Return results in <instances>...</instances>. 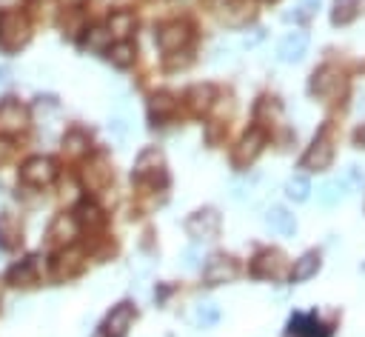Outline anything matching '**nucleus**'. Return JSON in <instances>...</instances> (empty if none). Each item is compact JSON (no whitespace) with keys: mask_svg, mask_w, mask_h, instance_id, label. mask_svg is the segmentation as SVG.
<instances>
[{"mask_svg":"<svg viewBox=\"0 0 365 337\" xmlns=\"http://www.w3.org/2000/svg\"><path fill=\"white\" fill-rule=\"evenodd\" d=\"M331 160H334V140H331V126L325 123L314 134V140L305 149V154L299 157V168H305V171H325L331 166Z\"/></svg>","mask_w":365,"mask_h":337,"instance_id":"f257e3e1","label":"nucleus"},{"mask_svg":"<svg viewBox=\"0 0 365 337\" xmlns=\"http://www.w3.org/2000/svg\"><path fill=\"white\" fill-rule=\"evenodd\" d=\"M131 177L137 183H148V186H165L168 183V174H165V160H163V151L160 149H143L134 160V171Z\"/></svg>","mask_w":365,"mask_h":337,"instance_id":"f03ea898","label":"nucleus"},{"mask_svg":"<svg viewBox=\"0 0 365 337\" xmlns=\"http://www.w3.org/2000/svg\"><path fill=\"white\" fill-rule=\"evenodd\" d=\"M29 34H31V29H29L26 14H20L14 9L0 14V46L6 51H17L29 40Z\"/></svg>","mask_w":365,"mask_h":337,"instance_id":"7ed1b4c3","label":"nucleus"},{"mask_svg":"<svg viewBox=\"0 0 365 337\" xmlns=\"http://www.w3.org/2000/svg\"><path fill=\"white\" fill-rule=\"evenodd\" d=\"M265 140H268L265 129H262V126H251V129L240 137V143L234 146V151H231V163H234L237 168H245V166L254 163V157L262 151Z\"/></svg>","mask_w":365,"mask_h":337,"instance_id":"20e7f679","label":"nucleus"},{"mask_svg":"<svg viewBox=\"0 0 365 337\" xmlns=\"http://www.w3.org/2000/svg\"><path fill=\"white\" fill-rule=\"evenodd\" d=\"M220 226H222V217L217 208L205 206V208H197L188 220H185V231L188 237L194 240H214L220 234Z\"/></svg>","mask_w":365,"mask_h":337,"instance_id":"39448f33","label":"nucleus"},{"mask_svg":"<svg viewBox=\"0 0 365 337\" xmlns=\"http://www.w3.org/2000/svg\"><path fill=\"white\" fill-rule=\"evenodd\" d=\"M339 89H342V71H339L336 66L325 63V66L314 69V74H311V80H308V94H311V97L328 100V97H334Z\"/></svg>","mask_w":365,"mask_h":337,"instance_id":"423d86ee","label":"nucleus"},{"mask_svg":"<svg viewBox=\"0 0 365 337\" xmlns=\"http://www.w3.org/2000/svg\"><path fill=\"white\" fill-rule=\"evenodd\" d=\"M191 37H194V31H191V26L182 23V20H171V23H165V26L157 29V46H160L165 54L182 51V49L191 43Z\"/></svg>","mask_w":365,"mask_h":337,"instance_id":"0eeeda50","label":"nucleus"},{"mask_svg":"<svg viewBox=\"0 0 365 337\" xmlns=\"http://www.w3.org/2000/svg\"><path fill=\"white\" fill-rule=\"evenodd\" d=\"M251 274L259 280H279L285 274V254L277 248H262L251 260Z\"/></svg>","mask_w":365,"mask_h":337,"instance_id":"6e6552de","label":"nucleus"},{"mask_svg":"<svg viewBox=\"0 0 365 337\" xmlns=\"http://www.w3.org/2000/svg\"><path fill=\"white\" fill-rule=\"evenodd\" d=\"M285 337H331V328L317 317V311H297L288 317V328Z\"/></svg>","mask_w":365,"mask_h":337,"instance_id":"1a4fd4ad","label":"nucleus"},{"mask_svg":"<svg viewBox=\"0 0 365 337\" xmlns=\"http://www.w3.org/2000/svg\"><path fill=\"white\" fill-rule=\"evenodd\" d=\"M237 274H240V266H237V260L228 257V254H211L208 263H205V268H202V280H205L208 286L231 283Z\"/></svg>","mask_w":365,"mask_h":337,"instance_id":"9d476101","label":"nucleus"},{"mask_svg":"<svg viewBox=\"0 0 365 337\" xmlns=\"http://www.w3.org/2000/svg\"><path fill=\"white\" fill-rule=\"evenodd\" d=\"M54 174H57L54 160L51 157H43V154L40 157H31V160H26L20 166V180L29 183V186H48L54 180Z\"/></svg>","mask_w":365,"mask_h":337,"instance_id":"9b49d317","label":"nucleus"},{"mask_svg":"<svg viewBox=\"0 0 365 337\" xmlns=\"http://www.w3.org/2000/svg\"><path fill=\"white\" fill-rule=\"evenodd\" d=\"M134 317H137V311H134L131 303H117L108 311V317L103 320V337H125V331L131 328Z\"/></svg>","mask_w":365,"mask_h":337,"instance_id":"f8f14e48","label":"nucleus"},{"mask_svg":"<svg viewBox=\"0 0 365 337\" xmlns=\"http://www.w3.org/2000/svg\"><path fill=\"white\" fill-rule=\"evenodd\" d=\"M29 123V109L20 106L17 100H3L0 103V134H17Z\"/></svg>","mask_w":365,"mask_h":337,"instance_id":"ddd939ff","label":"nucleus"},{"mask_svg":"<svg viewBox=\"0 0 365 337\" xmlns=\"http://www.w3.org/2000/svg\"><path fill=\"white\" fill-rule=\"evenodd\" d=\"M308 46H311L308 31H291V34H285V37L279 40L277 57H279L282 63H299V60L308 54Z\"/></svg>","mask_w":365,"mask_h":337,"instance_id":"4468645a","label":"nucleus"},{"mask_svg":"<svg viewBox=\"0 0 365 337\" xmlns=\"http://www.w3.org/2000/svg\"><path fill=\"white\" fill-rule=\"evenodd\" d=\"M77 231H80V226H77L74 214H57V217L51 220V226H48L46 237H48V243H57V246H71V240L77 237Z\"/></svg>","mask_w":365,"mask_h":337,"instance_id":"2eb2a0df","label":"nucleus"},{"mask_svg":"<svg viewBox=\"0 0 365 337\" xmlns=\"http://www.w3.org/2000/svg\"><path fill=\"white\" fill-rule=\"evenodd\" d=\"M319 268H322V254L311 248V251H305V254H299V257L294 260V266H291V271H288V280H291V283H305V280L317 277Z\"/></svg>","mask_w":365,"mask_h":337,"instance_id":"dca6fc26","label":"nucleus"},{"mask_svg":"<svg viewBox=\"0 0 365 337\" xmlns=\"http://www.w3.org/2000/svg\"><path fill=\"white\" fill-rule=\"evenodd\" d=\"M80 268H83V251L74 248V246L63 248V251L54 257V266H51V271H54L57 280H68V277H74Z\"/></svg>","mask_w":365,"mask_h":337,"instance_id":"f3484780","label":"nucleus"},{"mask_svg":"<svg viewBox=\"0 0 365 337\" xmlns=\"http://www.w3.org/2000/svg\"><path fill=\"white\" fill-rule=\"evenodd\" d=\"M265 226H268L271 231L282 234V237H294V234H297V217H294L288 208H282V206H271V208L265 211Z\"/></svg>","mask_w":365,"mask_h":337,"instance_id":"a211bd4d","label":"nucleus"},{"mask_svg":"<svg viewBox=\"0 0 365 337\" xmlns=\"http://www.w3.org/2000/svg\"><path fill=\"white\" fill-rule=\"evenodd\" d=\"M74 220H77L80 228H100V226L106 223V214H103V208H100L97 203L83 200V203L74 208Z\"/></svg>","mask_w":365,"mask_h":337,"instance_id":"6ab92c4d","label":"nucleus"},{"mask_svg":"<svg viewBox=\"0 0 365 337\" xmlns=\"http://www.w3.org/2000/svg\"><path fill=\"white\" fill-rule=\"evenodd\" d=\"M185 100H188V106H191L194 111H208V109L214 106V100H217V89L208 86V83H197V86L188 89Z\"/></svg>","mask_w":365,"mask_h":337,"instance_id":"aec40b11","label":"nucleus"},{"mask_svg":"<svg viewBox=\"0 0 365 337\" xmlns=\"http://www.w3.org/2000/svg\"><path fill=\"white\" fill-rule=\"evenodd\" d=\"M108 34L111 37H120V40H128V34L134 31V14L128 9H117L108 14Z\"/></svg>","mask_w":365,"mask_h":337,"instance_id":"412c9836","label":"nucleus"},{"mask_svg":"<svg viewBox=\"0 0 365 337\" xmlns=\"http://www.w3.org/2000/svg\"><path fill=\"white\" fill-rule=\"evenodd\" d=\"M83 177H86V186H88V188H103V186L108 183V177H111V171H108V166H106V157H103V154L91 157Z\"/></svg>","mask_w":365,"mask_h":337,"instance_id":"4be33fe9","label":"nucleus"},{"mask_svg":"<svg viewBox=\"0 0 365 337\" xmlns=\"http://www.w3.org/2000/svg\"><path fill=\"white\" fill-rule=\"evenodd\" d=\"M345 194H348V180H328V183L317 191V200H319V206L331 208V206L342 203Z\"/></svg>","mask_w":365,"mask_h":337,"instance_id":"5701e85b","label":"nucleus"},{"mask_svg":"<svg viewBox=\"0 0 365 337\" xmlns=\"http://www.w3.org/2000/svg\"><path fill=\"white\" fill-rule=\"evenodd\" d=\"M174 111H177V100H174L171 94H165V91H160V94H154V97L148 100V114H151V120H168Z\"/></svg>","mask_w":365,"mask_h":337,"instance_id":"b1692460","label":"nucleus"},{"mask_svg":"<svg viewBox=\"0 0 365 337\" xmlns=\"http://www.w3.org/2000/svg\"><path fill=\"white\" fill-rule=\"evenodd\" d=\"M134 57H137V49H134L131 40H120V43L108 46V60H111L117 69H128V66L134 63Z\"/></svg>","mask_w":365,"mask_h":337,"instance_id":"393cba45","label":"nucleus"},{"mask_svg":"<svg viewBox=\"0 0 365 337\" xmlns=\"http://www.w3.org/2000/svg\"><path fill=\"white\" fill-rule=\"evenodd\" d=\"M20 220L14 214H0V246H20Z\"/></svg>","mask_w":365,"mask_h":337,"instance_id":"a878e982","label":"nucleus"},{"mask_svg":"<svg viewBox=\"0 0 365 337\" xmlns=\"http://www.w3.org/2000/svg\"><path fill=\"white\" fill-rule=\"evenodd\" d=\"M356 14H359V0H334V6H331L334 26H348Z\"/></svg>","mask_w":365,"mask_h":337,"instance_id":"bb28decb","label":"nucleus"},{"mask_svg":"<svg viewBox=\"0 0 365 337\" xmlns=\"http://www.w3.org/2000/svg\"><path fill=\"white\" fill-rule=\"evenodd\" d=\"M34 277H37V263H34V257L17 263V266L9 271V283H11V286H29V283H34Z\"/></svg>","mask_w":365,"mask_h":337,"instance_id":"cd10ccee","label":"nucleus"},{"mask_svg":"<svg viewBox=\"0 0 365 337\" xmlns=\"http://www.w3.org/2000/svg\"><path fill=\"white\" fill-rule=\"evenodd\" d=\"M83 46H86V49H91V51H108V46H111V34H108V29H103V26L86 29Z\"/></svg>","mask_w":365,"mask_h":337,"instance_id":"c85d7f7f","label":"nucleus"},{"mask_svg":"<svg viewBox=\"0 0 365 337\" xmlns=\"http://www.w3.org/2000/svg\"><path fill=\"white\" fill-rule=\"evenodd\" d=\"M285 194H288V200H294V203H305L308 194H311V180L302 177V174L291 177V180L285 183Z\"/></svg>","mask_w":365,"mask_h":337,"instance_id":"c756f323","label":"nucleus"},{"mask_svg":"<svg viewBox=\"0 0 365 337\" xmlns=\"http://www.w3.org/2000/svg\"><path fill=\"white\" fill-rule=\"evenodd\" d=\"M197 326L200 328H211V326H217L220 323V308L214 306V303H202L200 308H197Z\"/></svg>","mask_w":365,"mask_h":337,"instance_id":"7c9ffc66","label":"nucleus"},{"mask_svg":"<svg viewBox=\"0 0 365 337\" xmlns=\"http://www.w3.org/2000/svg\"><path fill=\"white\" fill-rule=\"evenodd\" d=\"M63 149H66L68 154H83V151L88 149V137H86V131H68L66 140H63Z\"/></svg>","mask_w":365,"mask_h":337,"instance_id":"2f4dec72","label":"nucleus"},{"mask_svg":"<svg viewBox=\"0 0 365 337\" xmlns=\"http://www.w3.org/2000/svg\"><path fill=\"white\" fill-rule=\"evenodd\" d=\"M317 6H319V0H299V6H297V11H291V14H285V20H297V23H302V20H308V17H314V11H317Z\"/></svg>","mask_w":365,"mask_h":337,"instance_id":"473e14b6","label":"nucleus"},{"mask_svg":"<svg viewBox=\"0 0 365 337\" xmlns=\"http://www.w3.org/2000/svg\"><path fill=\"white\" fill-rule=\"evenodd\" d=\"M54 9H57V0H31V11H34L37 17L54 14Z\"/></svg>","mask_w":365,"mask_h":337,"instance_id":"72a5a7b5","label":"nucleus"},{"mask_svg":"<svg viewBox=\"0 0 365 337\" xmlns=\"http://www.w3.org/2000/svg\"><path fill=\"white\" fill-rule=\"evenodd\" d=\"M108 129L114 131V137H120V140H123V137H125V131H128V123H125L123 117H111V120H108Z\"/></svg>","mask_w":365,"mask_h":337,"instance_id":"f704fd0d","label":"nucleus"},{"mask_svg":"<svg viewBox=\"0 0 365 337\" xmlns=\"http://www.w3.org/2000/svg\"><path fill=\"white\" fill-rule=\"evenodd\" d=\"M9 154H11V143H9L6 137H0V163H6Z\"/></svg>","mask_w":365,"mask_h":337,"instance_id":"c9c22d12","label":"nucleus"},{"mask_svg":"<svg viewBox=\"0 0 365 337\" xmlns=\"http://www.w3.org/2000/svg\"><path fill=\"white\" fill-rule=\"evenodd\" d=\"M354 146H356V149H365V123L354 131Z\"/></svg>","mask_w":365,"mask_h":337,"instance_id":"e433bc0d","label":"nucleus"},{"mask_svg":"<svg viewBox=\"0 0 365 337\" xmlns=\"http://www.w3.org/2000/svg\"><path fill=\"white\" fill-rule=\"evenodd\" d=\"M9 80V69L6 66H0V83H6Z\"/></svg>","mask_w":365,"mask_h":337,"instance_id":"4c0bfd02","label":"nucleus"},{"mask_svg":"<svg viewBox=\"0 0 365 337\" xmlns=\"http://www.w3.org/2000/svg\"><path fill=\"white\" fill-rule=\"evenodd\" d=\"M68 3H74V6H80V3H83V0H68Z\"/></svg>","mask_w":365,"mask_h":337,"instance_id":"58836bf2","label":"nucleus"}]
</instances>
